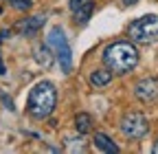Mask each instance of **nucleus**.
<instances>
[{"label":"nucleus","mask_w":158,"mask_h":154,"mask_svg":"<svg viewBox=\"0 0 158 154\" xmlns=\"http://www.w3.org/2000/svg\"><path fill=\"white\" fill-rule=\"evenodd\" d=\"M103 64L112 73H116V75H125V73H130V71L136 68V64H138V51L127 40L112 42L103 51Z\"/></svg>","instance_id":"obj_1"},{"label":"nucleus","mask_w":158,"mask_h":154,"mask_svg":"<svg viewBox=\"0 0 158 154\" xmlns=\"http://www.w3.org/2000/svg\"><path fill=\"white\" fill-rule=\"evenodd\" d=\"M57 106V90L51 82H37L27 99V112L33 119H46Z\"/></svg>","instance_id":"obj_2"},{"label":"nucleus","mask_w":158,"mask_h":154,"mask_svg":"<svg viewBox=\"0 0 158 154\" xmlns=\"http://www.w3.org/2000/svg\"><path fill=\"white\" fill-rule=\"evenodd\" d=\"M127 35L136 44H154L158 40V15L147 13L143 18H136L127 27Z\"/></svg>","instance_id":"obj_3"},{"label":"nucleus","mask_w":158,"mask_h":154,"mask_svg":"<svg viewBox=\"0 0 158 154\" xmlns=\"http://www.w3.org/2000/svg\"><path fill=\"white\" fill-rule=\"evenodd\" d=\"M46 44L53 49V53H55V57H57L59 66H62V71H64V73H70V71H73V51H70V46H68V42H66L64 29H62V27H53L51 33H48V42H46Z\"/></svg>","instance_id":"obj_4"},{"label":"nucleus","mask_w":158,"mask_h":154,"mask_svg":"<svg viewBox=\"0 0 158 154\" xmlns=\"http://www.w3.org/2000/svg\"><path fill=\"white\" fill-rule=\"evenodd\" d=\"M121 132L127 139H143L149 132V123L143 112H127L121 119Z\"/></svg>","instance_id":"obj_5"},{"label":"nucleus","mask_w":158,"mask_h":154,"mask_svg":"<svg viewBox=\"0 0 158 154\" xmlns=\"http://www.w3.org/2000/svg\"><path fill=\"white\" fill-rule=\"evenodd\" d=\"M134 95L141 101H154L158 97V77H143L134 86Z\"/></svg>","instance_id":"obj_6"},{"label":"nucleus","mask_w":158,"mask_h":154,"mask_svg":"<svg viewBox=\"0 0 158 154\" xmlns=\"http://www.w3.org/2000/svg\"><path fill=\"white\" fill-rule=\"evenodd\" d=\"M46 22V15H31V18H24V20H20L15 24V31L20 35H24V37H33L40 29L44 27Z\"/></svg>","instance_id":"obj_7"},{"label":"nucleus","mask_w":158,"mask_h":154,"mask_svg":"<svg viewBox=\"0 0 158 154\" xmlns=\"http://www.w3.org/2000/svg\"><path fill=\"white\" fill-rule=\"evenodd\" d=\"M33 57H35V62L42 66V68H51L53 62H55V53H53V49H51L48 44H40V46H35Z\"/></svg>","instance_id":"obj_8"},{"label":"nucleus","mask_w":158,"mask_h":154,"mask_svg":"<svg viewBox=\"0 0 158 154\" xmlns=\"http://www.w3.org/2000/svg\"><path fill=\"white\" fill-rule=\"evenodd\" d=\"M92 143H94V148H97L99 152H106V154H116V152H118V145L108 137V134H103V132H97Z\"/></svg>","instance_id":"obj_9"},{"label":"nucleus","mask_w":158,"mask_h":154,"mask_svg":"<svg viewBox=\"0 0 158 154\" xmlns=\"http://www.w3.org/2000/svg\"><path fill=\"white\" fill-rule=\"evenodd\" d=\"M112 82V71L106 66V68H97V71H92V75H90V84L94 86V88H103V86H108Z\"/></svg>","instance_id":"obj_10"},{"label":"nucleus","mask_w":158,"mask_h":154,"mask_svg":"<svg viewBox=\"0 0 158 154\" xmlns=\"http://www.w3.org/2000/svg\"><path fill=\"white\" fill-rule=\"evenodd\" d=\"M92 11H94V2H92V0H88V2H86V5H81L77 11H73V13H75V22H77L79 27H84V24L90 20Z\"/></svg>","instance_id":"obj_11"},{"label":"nucleus","mask_w":158,"mask_h":154,"mask_svg":"<svg viewBox=\"0 0 158 154\" xmlns=\"http://www.w3.org/2000/svg\"><path fill=\"white\" fill-rule=\"evenodd\" d=\"M75 128L79 134H88L92 130V117L88 112H79L77 117H75Z\"/></svg>","instance_id":"obj_12"},{"label":"nucleus","mask_w":158,"mask_h":154,"mask_svg":"<svg viewBox=\"0 0 158 154\" xmlns=\"http://www.w3.org/2000/svg\"><path fill=\"white\" fill-rule=\"evenodd\" d=\"M7 2H9L13 9H18V11H29V9L33 7V0H7Z\"/></svg>","instance_id":"obj_13"},{"label":"nucleus","mask_w":158,"mask_h":154,"mask_svg":"<svg viewBox=\"0 0 158 154\" xmlns=\"http://www.w3.org/2000/svg\"><path fill=\"white\" fill-rule=\"evenodd\" d=\"M0 101H2V104L7 106V110H15V106H13V101H11V97H9V95L0 92Z\"/></svg>","instance_id":"obj_14"},{"label":"nucleus","mask_w":158,"mask_h":154,"mask_svg":"<svg viewBox=\"0 0 158 154\" xmlns=\"http://www.w3.org/2000/svg\"><path fill=\"white\" fill-rule=\"evenodd\" d=\"M88 0H68V7H70V11H77L81 5H86Z\"/></svg>","instance_id":"obj_15"},{"label":"nucleus","mask_w":158,"mask_h":154,"mask_svg":"<svg viewBox=\"0 0 158 154\" xmlns=\"http://www.w3.org/2000/svg\"><path fill=\"white\" fill-rule=\"evenodd\" d=\"M136 2H138V0H123L125 7H132V5H136Z\"/></svg>","instance_id":"obj_16"},{"label":"nucleus","mask_w":158,"mask_h":154,"mask_svg":"<svg viewBox=\"0 0 158 154\" xmlns=\"http://www.w3.org/2000/svg\"><path fill=\"white\" fill-rule=\"evenodd\" d=\"M5 73H7V68H5V64H2V62H0V75H5Z\"/></svg>","instance_id":"obj_17"},{"label":"nucleus","mask_w":158,"mask_h":154,"mask_svg":"<svg viewBox=\"0 0 158 154\" xmlns=\"http://www.w3.org/2000/svg\"><path fill=\"white\" fill-rule=\"evenodd\" d=\"M152 152H154V154H158V141L154 143V148H152Z\"/></svg>","instance_id":"obj_18"},{"label":"nucleus","mask_w":158,"mask_h":154,"mask_svg":"<svg viewBox=\"0 0 158 154\" xmlns=\"http://www.w3.org/2000/svg\"><path fill=\"white\" fill-rule=\"evenodd\" d=\"M0 13H2V7H0Z\"/></svg>","instance_id":"obj_19"}]
</instances>
